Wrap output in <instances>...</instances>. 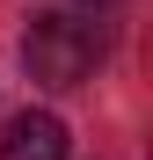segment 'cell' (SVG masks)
Wrapping results in <instances>:
<instances>
[{"label": "cell", "instance_id": "obj_1", "mask_svg": "<svg viewBox=\"0 0 153 160\" xmlns=\"http://www.w3.org/2000/svg\"><path fill=\"white\" fill-rule=\"evenodd\" d=\"M22 66H29L37 88H80L102 66V29L88 15H37L29 37H22Z\"/></svg>", "mask_w": 153, "mask_h": 160}, {"label": "cell", "instance_id": "obj_2", "mask_svg": "<svg viewBox=\"0 0 153 160\" xmlns=\"http://www.w3.org/2000/svg\"><path fill=\"white\" fill-rule=\"evenodd\" d=\"M0 160H73V138L51 109H22L0 138Z\"/></svg>", "mask_w": 153, "mask_h": 160}]
</instances>
